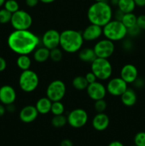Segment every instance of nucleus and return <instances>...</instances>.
<instances>
[{"label":"nucleus","instance_id":"obj_1","mask_svg":"<svg viewBox=\"0 0 145 146\" xmlns=\"http://www.w3.org/2000/svg\"><path fill=\"white\" fill-rule=\"evenodd\" d=\"M38 37L28 30H14L7 38V44L13 52L18 55H28L39 44Z\"/></svg>","mask_w":145,"mask_h":146},{"label":"nucleus","instance_id":"obj_2","mask_svg":"<svg viewBox=\"0 0 145 146\" xmlns=\"http://www.w3.org/2000/svg\"><path fill=\"white\" fill-rule=\"evenodd\" d=\"M112 7L105 1H95L88 8L87 17L91 24L104 27L112 19Z\"/></svg>","mask_w":145,"mask_h":146},{"label":"nucleus","instance_id":"obj_3","mask_svg":"<svg viewBox=\"0 0 145 146\" xmlns=\"http://www.w3.org/2000/svg\"><path fill=\"white\" fill-rule=\"evenodd\" d=\"M84 39L82 32L72 29H66L61 33L60 46L63 51L69 54L78 52L81 49Z\"/></svg>","mask_w":145,"mask_h":146},{"label":"nucleus","instance_id":"obj_4","mask_svg":"<svg viewBox=\"0 0 145 146\" xmlns=\"http://www.w3.org/2000/svg\"><path fill=\"white\" fill-rule=\"evenodd\" d=\"M102 34L112 41L123 40L127 36V29L121 21L114 19L102 27Z\"/></svg>","mask_w":145,"mask_h":146},{"label":"nucleus","instance_id":"obj_5","mask_svg":"<svg viewBox=\"0 0 145 146\" xmlns=\"http://www.w3.org/2000/svg\"><path fill=\"white\" fill-rule=\"evenodd\" d=\"M91 71L97 77V79L105 81L109 79L112 74V66L108 58L97 57L91 63Z\"/></svg>","mask_w":145,"mask_h":146},{"label":"nucleus","instance_id":"obj_6","mask_svg":"<svg viewBox=\"0 0 145 146\" xmlns=\"http://www.w3.org/2000/svg\"><path fill=\"white\" fill-rule=\"evenodd\" d=\"M20 88L26 93H31L35 91L39 85V78L35 71L32 70L23 71L18 78Z\"/></svg>","mask_w":145,"mask_h":146},{"label":"nucleus","instance_id":"obj_7","mask_svg":"<svg viewBox=\"0 0 145 146\" xmlns=\"http://www.w3.org/2000/svg\"><path fill=\"white\" fill-rule=\"evenodd\" d=\"M10 23L14 30H28L33 24V19L29 13L18 9L12 14Z\"/></svg>","mask_w":145,"mask_h":146},{"label":"nucleus","instance_id":"obj_8","mask_svg":"<svg viewBox=\"0 0 145 146\" xmlns=\"http://www.w3.org/2000/svg\"><path fill=\"white\" fill-rule=\"evenodd\" d=\"M66 93V86L63 81L56 79L51 81L46 88V96L53 101H61Z\"/></svg>","mask_w":145,"mask_h":146},{"label":"nucleus","instance_id":"obj_9","mask_svg":"<svg viewBox=\"0 0 145 146\" xmlns=\"http://www.w3.org/2000/svg\"><path fill=\"white\" fill-rule=\"evenodd\" d=\"M88 121V113L82 108H75L72 110L67 116L68 123L70 126L74 128H80L85 126Z\"/></svg>","mask_w":145,"mask_h":146},{"label":"nucleus","instance_id":"obj_10","mask_svg":"<svg viewBox=\"0 0 145 146\" xmlns=\"http://www.w3.org/2000/svg\"><path fill=\"white\" fill-rule=\"evenodd\" d=\"M115 48L113 41L105 38L98 41L95 44L93 49L98 58H109L115 52Z\"/></svg>","mask_w":145,"mask_h":146},{"label":"nucleus","instance_id":"obj_11","mask_svg":"<svg viewBox=\"0 0 145 146\" xmlns=\"http://www.w3.org/2000/svg\"><path fill=\"white\" fill-rule=\"evenodd\" d=\"M127 88V84L121 77L111 78L106 86L107 91L113 96H121Z\"/></svg>","mask_w":145,"mask_h":146},{"label":"nucleus","instance_id":"obj_12","mask_svg":"<svg viewBox=\"0 0 145 146\" xmlns=\"http://www.w3.org/2000/svg\"><path fill=\"white\" fill-rule=\"evenodd\" d=\"M86 91L88 96L95 101L105 98L107 92L106 87L102 83L97 81L92 84H88Z\"/></svg>","mask_w":145,"mask_h":146},{"label":"nucleus","instance_id":"obj_13","mask_svg":"<svg viewBox=\"0 0 145 146\" xmlns=\"http://www.w3.org/2000/svg\"><path fill=\"white\" fill-rule=\"evenodd\" d=\"M61 33L55 29H49L45 31L42 36L44 46L49 50L58 47L60 45Z\"/></svg>","mask_w":145,"mask_h":146},{"label":"nucleus","instance_id":"obj_14","mask_svg":"<svg viewBox=\"0 0 145 146\" xmlns=\"http://www.w3.org/2000/svg\"><path fill=\"white\" fill-rule=\"evenodd\" d=\"M16 99L15 89L9 85H4L0 88V102L3 105L14 104Z\"/></svg>","mask_w":145,"mask_h":146},{"label":"nucleus","instance_id":"obj_15","mask_svg":"<svg viewBox=\"0 0 145 146\" xmlns=\"http://www.w3.org/2000/svg\"><path fill=\"white\" fill-rule=\"evenodd\" d=\"M102 35V27L96 24H91L85 27L82 32L84 41H93L98 40Z\"/></svg>","mask_w":145,"mask_h":146},{"label":"nucleus","instance_id":"obj_16","mask_svg":"<svg viewBox=\"0 0 145 146\" xmlns=\"http://www.w3.org/2000/svg\"><path fill=\"white\" fill-rule=\"evenodd\" d=\"M120 77L127 84H133L138 78V70L134 65L127 64L123 66L120 71Z\"/></svg>","mask_w":145,"mask_h":146},{"label":"nucleus","instance_id":"obj_17","mask_svg":"<svg viewBox=\"0 0 145 146\" xmlns=\"http://www.w3.org/2000/svg\"><path fill=\"white\" fill-rule=\"evenodd\" d=\"M38 112L35 106L28 105L20 111L19 118L23 123H30L35 121L38 115Z\"/></svg>","mask_w":145,"mask_h":146},{"label":"nucleus","instance_id":"obj_18","mask_svg":"<svg viewBox=\"0 0 145 146\" xmlns=\"http://www.w3.org/2000/svg\"><path fill=\"white\" fill-rule=\"evenodd\" d=\"M109 125V118L105 113H97L92 120V125L98 131H105Z\"/></svg>","mask_w":145,"mask_h":146},{"label":"nucleus","instance_id":"obj_19","mask_svg":"<svg viewBox=\"0 0 145 146\" xmlns=\"http://www.w3.org/2000/svg\"><path fill=\"white\" fill-rule=\"evenodd\" d=\"M122 104L127 107H132L136 103L137 96L134 90L127 88V89L120 96Z\"/></svg>","mask_w":145,"mask_h":146},{"label":"nucleus","instance_id":"obj_20","mask_svg":"<svg viewBox=\"0 0 145 146\" xmlns=\"http://www.w3.org/2000/svg\"><path fill=\"white\" fill-rule=\"evenodd\" d=\"M52 101L48 97H43L39 98L36 104V108L38 113L41 115H45L51 112Z\"/></svg>","mask_w":145,"mask_h":146},{"label":"nucleus","instance_id":"obj_21","mask_svg":"<svg viewBox=\"0 0 145 146\" xmlns=\"http://www.w3.org/2000/svg\"><path fill=\"white\" fill-rule=\"evenodd\" d=\"M34 58L38 63L45 62L50 58V50L45 46L36 48L34 52Z\"/></svg>","mask_w":145,"mask_h":146},{"label":"nucleus","instance_id":"obj_22","mask_svg":"<svg viewBox=\"0 0 145 146\" xmlns=\"http://www.w3.org/2000/svg\"><path fill=\"white\" fill-rule=\"evenodd\" d=\"M78 57L85 63H92L97 58L94 49L92 48H84L80 50Z\"/></svg>","mask_w":145,"mask_h":146},{"label":"nucleus","instance_id":"obj_23","mask_svg":"<svg viewBox=\"0 0 145 146\" xmlns=\"http://www.w3.org/2000/svg\"><path fill=\"white\" fill-rule=\"evenodd\" d=\"M118 9L120 10L124 14L133 12L136 7L134 0H118Z\"/></svg>","mask_w":145,"mask_h":146},{"label":"nucleus","instance_id":"obj_24","mask_svg":"<svg viewBox=\"0 0 145 146\" xmlns=\"http://www.w3.org/2000/svg\"><path fill=\"white\" fill-rule=\"evenodd\" d=\"M88 82L87 81L85 76H78L75 77L72 81V85L75 89L78 91H83L86 90L87 87L88 86Z\"/></svg>","mask_w":145,"mask_h":146},{"label":"nucleus","instance_id":"obj_25","mask_svg":"<svg viewBox=\"0 0 145 146\" xmlns=\"http://www.w3.org/2000/svg\"><path fill=\"white\" fill-rule=\"evenodd\" d=\"M17 66L22 71L30 69L31 60L28 55H19L16 60Z\"/></svg>","mask_w":145,"mask_h":146},{"label":"nucleus","instance_id":"obj_26","mask_svg":"<svg viewBox=\"0 0 145 146\" xmlns=\"http://www.w3.org/2000/svg\"><path fill=\"white\" fill-rule=\"evenodd\" d=\"M136 18L137 17L133 12L127 13V14H124L121 21L126 27L127 29H129L136 25Z\"/></svg>","mask_w":145,"mask_h":146},{"label":"nucleus","instance_id":"obj_27","mask_svg":"<svg viewBox=\"0 0 145 146\" xmlns=\"http://www.w3.org/2000/svg\"><path fill=\"white\" fill-rule=\"evenodd\" d=\"M68 123L67 121V117L65 116L63 114L62 115H53L51 120V124L53 127L56 128H63Z\"/></svg>","mask_w":145,"mask_h":146},{"label":"nucleus","instance_id":"obj_28","mask_svg":"<svg viewBox=\"0 0 145 146\" xmlns=\"http://www.w3.org/2000/svg\"><path fill=\"white\" fill-rule=\"evenodd\" d=\"M64 111H65V107L61 101L52 102L51 112L52 113L53 115H62V114H63Z\"/></svg>","mask_w":145,"mask_h":146},{"label":"nucleus","instance_id":"obj_29","mask_svg":"<svg viewBox=\"0 0 145 146\" xmlns=\"http://www.w3.org/2000/svg\"><path fill=\"white\" fill-rule=\"evenodd\" d=\"M4 7V9H6L11 14L16 12L19 9V4L16 0H6Z\"/></svg>","mask_w":145,"mask_h":146},{"label":"nucleus","instance_id":"obj_30","mask_svg":"<svg viewBox=\"0 0 145 146\" xmlns=\"http://www.w3.org/2000/svg\"><path fill=\"white\" fill-rule=\"evenodd\" d=\"M63 58L62 49L58 47L50 50V58L53 62H59Z\"/></svg>","mask_w":145,"mask_h":146},{"label":"nucleus","instance_id":"obj_31","mask_svg":"<svg viewBox=\"0 0 145 146\" xmlns=\"http://www.w3.org/2000/svg\"><path fill=\"white\" fill-rule=\"evenodd\" d=\"M12 14L7 11L6 9H0V24H5L9 23L11 21Z\"/></svg>","mask_w":145,"mask_h":146},{"label":"nucleus","instance_id":"obj_32","mask_svg":"<svg viewBox=\"0 0 145 146\" xmlns=\"http://www.w3.org/2000/svg\"><path fill=\"white\" fill-rule=\"evenodd\" d=\"M107 106V104L104 98L95 101V104H94V108L97 113H104L106 110Z\"/></svg>","mask_w":145,"mask_h":146},{"label":"nucleus","instance_id":"obj_33","mask_svg":"<svg viewBox=\"0 0 145 146\" xmlns=\"http://www.w3.org/2000/svg\"><path fill=\"white\" fill-rule=\"evenodd\" d=\"M134 143L136 146H145V132L137 133L134 138Z\"/></svg>","mask_w":145,"mask_h":146},{"label":"nucleus","instance_id":"obj_34","mask_svg":"<svg viewBox=\"0 0 145 146\" xmlns=\"http://www.w3.org/2000/svg\"><path fill=\"white\" fill-rule=\"evenodd\" d=\"M142 30L136 26V24L134 27H130V28L127 29V35L130 36L132 37L137 36L139 34L141 33Z\"/></svg>","mask_w":145,"mask_h":146},{"label":"nucleus","instance_id":"obj_35","mask_svg":"<svg viewBox=\"0 0 145 146\" xmlns=\"http://www.w3.org/2000/svg\"><path fill=\"white\" fill-rule=\"evenodd\" d=\"M136 26L141 30H145V14H141L136 18Z\"/></svg>","mask_w":145,"mask_h":146},{"label":"nucleus","instance_id":"obj_36","mask_svg":"<svg viewBox=\"0 0 145 146\" xmlns=\"http://www.w3.org/2000/svg\"><path fill=\"white\" fill-rule=\"evenodd\" d=\"M85 77L89 84H92V83L95 82V81H97V77L95 76V75L92 72V71L88 72V74L85 76Z\"/></svg>","mask_w":145,"mask_h":146},{"label":"nucleus","instance_id":"obj_37","mask_svg":"<svg viewBox=\"0 0 145 146\" xmlns=\"http://www.w3.org/2000/svg\"><path fill=\"white\" fill-rule=\"evenodd\" d=\"M133 84H134V86L135 88H142V87L144 86V81L143 78H139V77H138V78L135 80Z\"/></svg>","mask_w":145,"mask_h":146},{"label":"nucleus","instance_id":"obj_38","mask_svg":"<svg viewBox=\"0 0 145 146\" xmlns=\"http://www.w3.org/2000/svg\"><path fill=\"white\" fill-rule=\"evenodd\" d=\"M39 1V0H25L26 4L29 7H36Z\"/></svg>","mask_w":145,"mask_h":146},{"label":"nucleus","instance_id":"obj_39","mask_svg":"<svg viewBox=\"0 0 145 146\" xmlns=\"http://www.w3.org/2000/svg\"><path fill=\"white\" fill-rule=\"evenodd\" d=\"M7 68V61L3 57L0 56V72L4 71Z\"/></svg>","mask_w":145,"mask_h":146},{"label":"nucleus","instance_id":"obj_40","mask_svg":"<svg viewBox=\"0 0 145 146\" xmlns=\"http://www.w3.org/2000/svg\"><path fill=\"white\" fill-rule=\"evenodd\" d=\"M124 13L122 11H121L119 9H117L115 13V19L116 20H118V21H121L123 17Z\"/></svg>","mask_w":145,"mask_h":146},{"label":"nucleus","instance_id":"obj_41","mask_svg":"<svg viewBox=\"0 0 145 146\" xmlns=\"http://www.w3.org/2000/svg\"><path fill=\"white\" fill-rule=\"evenodd\" d=\"M60 146H73V143L70 139H64L61 142Z\"/></svg>","mask_w":145,"mask_h":146},{"label":"nucleus","instance_id":"obj_42","mask_svg":"<svg viewBox=\"0 0 145 146\" xmlns=\"http://www.w3.org/2000/svg\"><path fill=\"white\" fill-rule=\"evenodd\" d=\"M136 6L139 7H145V0H134Z\"/></svg>","mask_w":145,"mask_h":146},{"label":"nucleus","instance_id":"obj_43","mask_svg":"<svg viewBox=\"0 0 145 146\" xmlns=\"http://www.w3.org/2000/svg\"><path fill=\"white\" fill-rule=\"evenodd\" d=\"M6 109H7V111H9V112L13 113L15 111L16 108H15V106H14V104H9V105H7Z\"/></svg>","mask_w":145,"mask_h":146},{"label":"nucleus","instance_id":"obj_44","mask_svg":"<svg viewBox=\"0 0 145 146\" xmlns=\"http://www.w3.org/2000/svg\"><path fill=\"white\" fill-rule=\"evenodd\" d=\"M107 146H125V145H124V144L122 143H121L120 141H115L111 142Z\"/></svg>","mask_w":145,"mask_h":146},{"label":"nucleus","instance_id":"obj_45","mask_svg":"<svg viewBox=\"0 0 145 146\" xmlns=\"http://www.w3.org/2000/svg\"><path fill=\"white\" fill-rule=\"evenodd\" d=\"M6 111H7V109L4 107V106L3 104H0V117L3 116L5 114Z\"/></svg>","mask_w":145,"mask_h":146},{"label":"nucleus","instance_id":"obj_46","mask_svg":"<svg viewBox=\"0 0 145 146\" xmlns=\"http://www.w3.org/2000/svg\"><path fill=\"white\" fill-rule=\"evenodd\" d=\"M41 2L44 3V4H51V3H53V1H55V0H39Z\"/></svg>","mask_w":145,"mask_h":146},{"label":"nucleus","instance_id":"obj_47","mask_svg":"<svg viewBox=\"0 0 145 146\" xmlns=\"http://www.w3.org/2000/svg\"><path fill=\"white\" fill-rule=\"evenodd\" d=\"M5 1H6V0H0V7H1L2 6H4Z\"/></svg>","mask_w":145,"mask_h":146},{"label":"nucleus","instance_id":"obj_48","mask_svg":"<svg viewBox=\"0 0 145 146\" xmlns=\"http://www.w3.org/2000/svg\"><path fill=\"white\" fill-rule=\"evenodd\" d=\"M95 1H105V0H94Z\"/></svg>","mask_w":145,"mask_h":146},{"label":"nucleus","instance_id":"obj_49","mask_svg":"<svg viewBox=\"0 0 145 146\" xmlns=\"http://www.w3.org/2000/svg\"><path fill=\"white\" fill-rule=\"evenodd\" d=\"M131 146H136L135 145H131Z\"/></svg>","mask_w":145,"mask_h":146}]
</instances>
